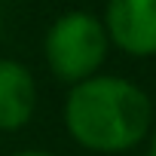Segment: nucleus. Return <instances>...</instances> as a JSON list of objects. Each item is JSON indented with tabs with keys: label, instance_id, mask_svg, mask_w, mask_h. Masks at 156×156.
I'll return each mask as SVG.
<instances>
[{
	"label": "nucleus",
	"instance_id": "1",
	"mask_svg": "<svg viewBox=\"0 0 156 156\" xmlns=\"http://www.w3.org/2000/svg\"><path fill=\"white\" fill-rule=\"evenodd\" d=\"M61 119L73 144L98 156H113L135 150L150 135L153 101L129 76L95 73L67 89Z\"/></svg>",
	"mask_w": 156,
	"mask_h": 156
},
{
	"label": "nucleus",
	"instance_id": "2",
	"mask_svg": "<svg viewBox=\"0 0 156 156\" xmlns=\"http://www.w3.org/2000/svg\"><path fill=\"white\" fill-rule=\"evenodd\" d=\"M110 52L107 31L101 16L86 9L61 12L43 34V61L58 83L76 86L101 73V64Z\"/></svg>",
	"mask_w": 156,
	"mask_h": 156
},
{
	"label": "nucleus",
	"instance_id": "3",
	"mask_svg": "<svg viewBox=\"0 0 156 156\" xmlns=\"http://www.w3.org/2000/svg\"><path fill=\"white\" fill-rule=\"evenodd\" d=\"M101 25L113 49L132 58H156V0H107Z\"/></svg>",
	"mask_w": 156,
	"mask_h": 156
},
{
	"label": "nucleus",
	"instance_id": "4",
	"mask_svg": "<svg viewBox=\"0 0 156 156\" xmlns=\"http://www.w3.org/2000/svg\"><path fill=\"white\" fill-rule=\"evenodd\" d=\"M40 89L34 70L19 58H0V135H12L31 126Z\"/></svg>",
	"mask_w": 156,
	"mask_h": 156
},
{
	"label": "nucleus",
	"instance_id": "5",
	"mask_svg": "<svg viewBox=\"0 0 156 156\" xmlns=\"http://www.w3.org/2000/svg\"><path fill=\"white\" fill-rule=\"evenodd\" d=\"M147 156H156V129H150V144H147Z\"/></svg>",
	"mask_w": 156,
	"mask_h": 156
},
{
	"label": "nucleus",
	"instance_id": "6",
	"mask_svg": "<svg viewBox=\"0 0 156 156\" xmlns=\"http://www.w3.org/2000/svg\"><path fill=\"white\" fill-rule=\"evenodd\" d=\"M12 156H52V153H46V150H19Z\"/></svg>",
	"mask_w": 156,
	"mask_h": 156
}]
</instances>
